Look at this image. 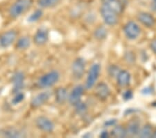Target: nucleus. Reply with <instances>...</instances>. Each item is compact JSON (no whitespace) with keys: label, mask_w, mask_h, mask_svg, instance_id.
I'll use <instances>...</instances> for the list:
<instances>
[{"label":"nucleus","mask_w":156,"mask_h":138,"mask_svg":"<svg viewBox=\"0 0 156 138\" xmlns=\"http://www.w3.org/2000/svg\"><path fill=\"white\" fill-rule=\"evenodd\" d=\"M17 32L14 30H9L0 36V47L7 48L11 46L17 39Z\"/></svg>","instance_id":"obj_7"},{"label":"nucleus","mask_w":156,"mask_h":138,"mask_svg":"<svg viewBox=\"0 0 156 138\" xmlns=\"http://www.w3.org/2000/svg\"><path fill=\"white\" fill-rule=\"evenodd\" d=\"M43 16V11L41 9H37L29 17L28 21L29 22H36Z\"/></svg>","instance_id":"obj_23"},{"label":"nucleus","mask_w":156,"mask_h":138,"mask_svg":"<svg viewBox=\"0 0 156 138\" xmlns=\"http://www.w3.org/2000/svg\"><path fill=\"white\" fill-rule=\"evenodd\" d=\"M151 48L153 50V51L156 53V41H153L151 43Z\"/></svg>","instance_id":"obj_31"},{"label":"nucleus","mask_w":156,"mask_h":138,"mask_svg":"<svg viewBox=\"0 0 156 138\" xmlns=\"http://www.w3.org/2000/svg\"><path fill=\"white\" fill-rule=\"evenodd\" d=\"M50 94L49 92H41L36 95L31 100V105L33 108H37L46 104L49 100Z\"/></svg>","instance_id":"obj_10"},{"label":"nucleus","mask_w":156,"mask_h":138,"mask_svg":"<svg viewBox=\"0 0 156 138\" xmlns=\"http://www.w3.org/2000/svg\"><path fill=\"white\" fill-rule=\"evenodd\" d=\"M4 137H24V135L23 132H22L20 130L13 129H5L3 132H2V135Z\"/></svg>","instance_id":"obj_18"},{"label":"nucleus","mask_w":156,"mask_h":138,"mask_svg":"<svg viewBox=\"0 0 156 138\" xmlns=\"http://www.w3.org/2000/svg\"><path fill=\"white\" fill-rule=\"evenodd\" d=\"M37 128L42 132H51L55 129V125L51 119L44 116L38 117L36 120Z\"/></svg>","instance_id":"obj_5"},{"label":"nucleus","mask_w":156,"mask_h":138,"mask_svg":"<svg viewBox=\"0 0 156 138\" xmlns=\"http://www.w3.org/2000/svg\"><path fill=\"white\" fill-rule=\"evenodd\" d=\"M84 88L82 85H78L72 89L69 96V101L73 105H76L80 102V99L83 94Z\"/></svg>","instance_id":"obj_11"},{"label":"nucleus","mask_w":156,"mask_h":138,"mask_svg":"<svg viewBox=\"0 0 156 138\" xmlns=\"http://www.w3.org/2000/svg\"><path fill=\"white\" fill-rule=\"evenodd\" d=\"M24 75L22 72H16L12 77V82L13 83V91L15 93L20 91L24 86Z\"/></svg>","instance_id":"obj_12"},{"label":"nucleus","mask_w":156,"mask_h":138,"mask_svg":"<svg viewBox=\"0 0 156 138\" xmlns=\"http://www.w3.org/2000/svg\"><path fill=\"white\" fill-rule=\"evenodd\" d=\"M31 45V41L30 39L27 36H22L18 39L17 43H16V47L19 50H26Z\"/></svg>","instance_id":"obj_20"},{"label":"nucleus","mask_w":156,"mask_h":138,"mask_svg":"<svg viewBox=\"0 0 156 138\" xmlns=\"http://www.w3.org/2000/svg\"><path fill=\"white\" fill-rule=\"evenodd\" d=\"M85 71V61L83 58H77L74 60L72 66V73L75 79L82 78Z\"/></svg>","instance_id":"obj_6"},{"label":"nucleus","mask_w":156,"mask_h":138,"mask_svg":"<svg viewBox=\"0 0 156 138\" xmlns=\"http://www.w3.org/2000/svg\"><path fill=\"white\" fill-rule=\"evenodd\" d=\"M152 137H154V138H156V132H155L154 134H153V135H152Z\"/></svg>","instance_id":"obj_33"},{"label":"nucleus","mask_w":156,"mask_h":138,"mask_svg":"<svg viewBox=\"0 0 156 138\" xmlns=\"http://www.w3.org/2000/svg\"><path fill=\"white\" fill-rule=\"evenodd\" d=\"M151 88H149V87H147V88H144V89L142 90V93L143 94H151Z\"/></svg>","instance_id":"obj_30"},{"label":"nucleus","mask_w":156,"mask_h":138,"mask_svg":"<svg viewBox=\"0 0 156 138\" xmlns=\"http://www.w3.org/2000/svg\"><path fill=\"white\" fill-rule=\"evenodd\" d=\"M112 135L116 137H125L127 135V131L122 126H116L112 130Z\"/></svg>","instance_id":"obj_22"},{"label":"nucleus","mask_w":156,"mask_h":138,"mask_svg":"<svg viewBox=\"0 0 156 138\" xmlns=\"http://www.w3.org/2000/svg\"><path fill=\"white\" fill-rule=\"evenodd\" d=\"M24 99V94L22 92H17L16 93V96H14L13 99L12 100V103L14 105H17L21 103L22 100Z\"/></svg>","instance_id":"obj_27"},{"label":"nucleus","mask_w":156,"mask_h":138,"mask_svg":"<svg viewBox=\"0 0 156 138\" xmlns=\"http://www.w3.org/2000/svg\"><path fill=\"white\" fill-rule=\"evenodd\" d=\"M95 93L99 99H106L110 94V90L106 84L99 83L96 87Z\"/></svg>","instance_id":"obj_14"},{"label":"nucleus","mask_w":156,"mask_h":138,"mask_svg":"<svg viewBox=\"0 0 156 138\" xmlns=\"http://www.w3.org/2000/svg\"><path fill=\"white\" fill-rule=\"evenodd\" d=\"M153 104H155V105H154V106H156V103H153Z\"/></svg>","instance_id":"obj_34"},{"label":"nucleus","mask_w":156,"mask_h":138,"mask_svg":"<svg viewBox=\"0 0 156 138\" xmlns=\"http://www.w3.org/2000/svg\"><path fill=\"white\" fill-rule=\"evenodd\" d=\"M139 136L140 137H150L151 135V128L149 125H145L143 129L140 130Z\"/></svg>","instance_id":"obj_24"},{"label":"nucleus","mask_w":156,"mask_h":138,"mask_svg":"<svg viewBox=\"0 0 156 138\" xmlns=\"http://www.w3.org/2000/svg\"><path fill=\"white\" fill-rule=\"evenodd\" d=\"M124 33L126 36L130 40H134L139 36L140 29L138 25L134 22H129L124 27Z\"/></svg>","instance_id":"obj_8"},{"label":"nucleus","mask_w":156,"mask_h":138,"mask_svg":"<svg viewBox=\"0 0 156 138\" xmlns=\"http://www.w3.org/2000/svg\"><path fill=\"white\" fill-rule=\"evenodd\" d=\"M115 123H116V120H115V119L108 120V121H107L105 123V124L108 125V126H111V125H115Z\"/></svg>","instance_id":"obj_29"},{"label":"nucleus","mask_w":156,"mask_h":138,"mask_svg":"<svg viewBox=\"0 0 156 138\" xmlns=\"http://www.w3.org/2000/svg\"><path fill=\"white\" fill-rule=\"evenodd\" d=\"M117 83L122 87L126 86L130 83V75L126 71H119L117 76Z\"/></svg>","instance_id":"obj_16"},{"label":"nucleus","mask_w":156,"mask_h":138,"mask_svg":"<svg viewBox=\"0 0 156 138\" xmlns=\"http://www.w3.org/2000/svg\"><path fill=\"white\" fill-rule=\"evenodd\" d=\"M62 0H38L37 4L41 8L49 9L56 6Z\"/></svg>","instance_id":"obj_19"},{"label":"nucleus","mask_w":156,"mask_h":138,"mask_svg":"<svg viewBox=\"0 0 156 138\" xmlns=\"http://www.w3.org/2000/svg\"><path fill=\"white\" fill-rule=\"evenodd\" d=\"M67 99H69V97L67 89L63 87L58 88L56 91V100L58 103H64Z\"/></svg>","instance_id":"obj_17"},{"label":"nucleus","mask_w":156,"mask_h":138,"mask_svg":"<svg viewBox=\"0 0 156 138\" xmlns=\"http://www.w3.org/2000/svg\"><path fill=\"white\" fill-rule=\"evenodd\" d=\"M126 131L127 134L130 135V136H136V135H139L140 127L138 123L135 121L130 123V124L128 125Z\"/></svg>","instance_id":"obj_21"},{"label":"nucleus","mask_w":156,"mask_h":138,"mask_svg":"<svg viewBox=\"0 0 156 138\" xmlns=\"http://www.w3.org/2000/svg\"><path fill=\"white\" fill-rule=\"evenodd\" d=\"M49 39V32L44 27H41L37 29L34 36V41L35 44L38 46H44Z\"/></svg>","instance_id":"obj_9"},{"label":"nucleus","mask_w":156,"mask_h":138,"mask_svg":"<svg viewBox=\"0 0 156 138\" xmlns=\"http://www.w3.org/2000/svg\"><path fill=\"white\" fill-rule=\"evenodd\" d=\"M137 18L142 23L148 27H153L155 24V19L151 15L147 13H140Z\"/></svg>","instance_id":"obj_15"},{"label":"nucleus","mask_w":156,"mask_h":138,"mask_svg":"<svg viewBox=\"0 0 156 138\" xmlns=\"http://www.w3.org/2000/svg\"><path fill=\"white\" fill-rule=\"evenodd\" d=\"M75 106H76V110L79 114L83 115L87 111V107L83 103L79 102V103L76 104Z\"/></svg>","instance_id":"obj_26"},{"label":"nucleus","mask_w":156,"mask_h":138,"mask_svg":"<svg viewBox=\"0 0 156 138\" xmlns=\"http://www.w3.org/2000/svg\"><path fill=\"white\" fill-rule=\"evenodd\" d=\"M101 71V66L99 64H94L90 68L85 82V88L90 89L94 87L98 78H99Z\"/></svg>","instance_id":"obj_3"},{"label":"nucleus","mask_w":156,"mask_h":138,"mask_svg":"<svg viewBox=\"0 0 156 138\" xmlns=\"http://www.w3.org/2000/svg\"><path fill=\"white\" fill-rule=\"evenodd\" d=\"M101 2L103 6H106L118 15L122 13L123 7L119 0H101Z\"/></svg>","instance_id":"obj_13"},{"label":"nucleus","mask_w":156,"mask_h":138,"mask_svg":"<svg viewBox=\"0 0 156 138\" xmlns=\"http://www.w3.org/2000/svg\"><path fill=\"white\" fill-rule=\"evenodd\" d=\"M100 137H108V132L106 131H104L100 135Z\"/></svg>","instance_id":"obj_32"},{"label":"nucleus","mask_w":156,"mask_h":138,"mask_svg":"<svg viewBox=\"0 0 156 138\" xmlns=\"http://www.w3.org/2000/svg\"><path fill=\"white\" fill-rule=\"evenodd\" d=\"M133 97V94L130 91H127L124 93V98L125 100H130Z\"/></svg>","instance_id":"obj_28"},{"label":"nucleus","mask_w":156,"mask_h":138,"mask_svg":"<svg viewBox=\"0 0 156 138\" xmlns=\"http://www.w3.org/2000/svg\"><path fill=\"white\" fill-rule=\"evenodd\" d=\"M107 36V30L104 27H99L95 31V37L98 39H104Z\"/></svg>","instance_id":"obj_25"},{"label":"nucleus","mask_w":156,"mask_h":138,"mask_svg":"<svg viewBox=\"0 0 156 138\" xmlns=\"http://www.w3.org/2000/svg\"><path fill=\"white\" fill-rule=\"evenodd\" d=\"M59 79V73L57 71H51L42 75L37 82V84L41 88L51 87L56 84Z\"/></svg>","instance_id":"obj_2"},{"label":"nucleus","mask_w":156,"mask_h":138,"mask_svg":"<svg viewBox=\"0 0 156 138\" xmlns=\"http://www.w3.org/2000/svg\"><path fill=\"white\" fill-rule=\"evenodd\" d=\"M33 0H17L9 9V15L12 18H17L24 14L32 6Z\"/></svg>","instance_id":"obj_1"},{"label":"nucleus","mask_w":156,"mask_h":138,"mask_svg":"<svg viewBox=\"0 0 156 138\" xmlns=\"http://www.w3.org/2000/svg\"><path fill=\"white\" fill-rule=\"evenodd\" d=\"M100 13L105 23L106 24L110 25V26H113V25L117 23L118 14L112 11V10L102 5L100 9Z\"/></svg>","instance_id":"obj_4"}]
</instances>
